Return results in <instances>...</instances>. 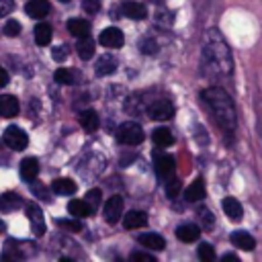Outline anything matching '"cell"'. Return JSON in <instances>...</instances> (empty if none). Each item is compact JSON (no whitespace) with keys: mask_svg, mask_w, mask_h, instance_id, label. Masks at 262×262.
Returning a JSON list of instances; mask_svg holds the SVG:
<instances>
[{"mask_svg":"<svg viewBox=\"0 0 262 262\" xmlns=\"http://www.w3.org/2000/svg\"><path fill=\"white\" fill-rule=\"evenodd\" d=\"M203 59L205 66L217 74V76H227L231 74V51L229 45L225 43V39L221 37V33L217 29L207 31L205 35V43H203Z\"/></svg>","mask_w":262,"mask_h":262,"instance_id":"6da1fadb","label":"cell"},{"mask_svg":"<svg viewBox=\"0 0 262 262\" xmlns=\"http://www.w3.org/2000/svg\"><path fill=\"white\" fill-rule=\"evenodd\" d=\"M203 100L207 102V106L211 108L217 125L231 133L235 129V123H237V117H235V106H233V100L229 98V94L223 90V88H217V86H211V88H205L203 90Z\"/></svg>","mask_w":262,"mask_h":262,"instance_id":"7a4b0ae2","label":"cell"},{"mask_svg":"<svg viewBox=\"0 0 262 262\" xmlns=\"http://www.w3.org/2000/svg\"><path fill=\"white\" fill-rule=\"evenodd\" d=\"M117 139L125 145H139L145 139V133H143L141 125H137L135 121H125L117 129Z\"/></svg>","mask_w":262,"mask_h":262,"instance_id":"3957f363","label":"cell"},{"mask_svg":"<svg viewBox=\"0 0 262 262\" xmlns=\"http://www.w3.org/2000/svg\"><path fill=\"white\" fill-rule=\"evenodd\" d=\"M145 108H147L149 117L156 119V121H168V119H172V115H174V104H172L168 98L151 100Z\"/></svg>","mask_w":262,"mask_h":262,"instance_id":"277c9868","label":"cell"},{"mask_svg":"<svg viewBox=\"0 0 262 262\" xmlns=\"http://www.w3.org/2000/svg\"><path fill=\"white\" fill-rule=\"evenodd\" d=\"M4 141H6V145H8L10 149H14V151H20V149H25V147L29 145L27 133H25L20 127H16V125H10V127L4 129Z\"/></svg>","mask_w":262,"mask_h":262,"instance_id":"5b68a950","label":"cell"},{"mask_svg":"<svg viewBox=\"0 0 262 262\" xmlns=\"http://www.w3.org/2000/svg\"><path fill=\"white\" fill-rule=\"evenodd\" d=\"M174 170H176V164H174V158L170 154H158L156 156V172L164 182L174 176Z\"/></svg>","mask_w":262,"mask_h":262,"instance_id":"8992f818","label":"cell"},{"mask_svg":"<svg viewBox=\"0 0 262 262\" xmlns=\"http://www.w3.org/2000/svg\"><path fill=\"white\" fill-rule=\"evenodd\" d=\"M104 219H106V223H111V225H115L119 219H121V215H123V199L119 196V194H115V196H111L106 203H104Z\"/></svg>","mask_w":262,"mask_h":262,"instance_id":"52a82bcc","label":"cell"},{"mask_svg":"<svg viewBox=\"0 0 262 262\" xmlns=\"http://www.w3.org/2000/svg\"><path fill=\"white\" fill-rule=\"evenodd\" d=\"M121 12L123 16L127 18H133V20H141L147 16V6L143 2H137V0H125L121 4Z\"/></svg>","mask_w":262,"mask_h":262,"instance_id":"ba28073f","label":"cell"},{"mask_svg":"<svg viewBox=\"0 0 262 262\" xmlns=\"http://www.w3.org/2000/svg\"><path fill=\"white\" fill-rule=\"evenodd\" d=\"M98 41H100V45H104V47L117 49V47H121V45H123V41H125V39H123L121 29H117V27H106V29L100 33Z\"/></svg>","mask_w":262,"mask_h":262,"instance_id":"9c48e42d","label":"cell"},{"mask_svg":"<svg viewBox=\"0 0 262 262\" xmlns=\"http://www.w3.org/2000/svg\"><path fill=\"white\" fill-rule=\"evenodd\" d=\"M27 217L31 221V229L35 231V235H43L45 233V221H43V213L35 203H29L27 207Z\"/></svg>","mask_w":262,"mask_h":262,"instance_id":"30bf717a","label":"cell"},{"mask_svg":"<svg viewBox=\"0 0 262 262\" xmlns=\"http://www.w3.org/2000/svg\"><path fill=\"white\" fill-rule=\"evenodd\" d=\"M18 108H20V104L12 94H2L0 96V117L12 119V117L18 115Z\"/></svg>","mask_w":262,"mask_h":262,"instance_id":"8fae6325","label":"cell"},{"mask_svg":"<svg viewBox=\"0 0 262 262\" xmlns=\"http://www.w3.org/2000/svg\"><path fill=\"white\" fill-rule=\"evenodd\" d=\"M147 225V215L143 211H129L123 217V227L125 229H139Z\"/></svg>","mask_w":262,"mask_h":262,"instance_id":"7c38bea8","label":"cell"},{"mask_svg":"<svg viewBox=\"0 0 262 262\" xmlns=\"http://www.w3.org/2000/svg\"><path fill=\"white\" fill-rule=\"evenodd\" d=\"M68 211H70L72 217H78V219H86V217L92 215V207L86 203V199H84V201H82V199L70 201V203H68Z\"/></svg>","mask_w":262,"mask_h":262,"instance_id":"4fadbf2b","label":"cell"},{"mask_svg":"<svg viewBox=\"0 0 262 262\" xmlns=\"http://www.w3.org/2000/svg\"><path fill=\"white\" fill-rule=\"evenodd\" d=\"M199 235H201V227L194 225V223H184V225L176 227V237H178L180 242L190 244V242H196Z\"/></svg>","mask_w":262,"mask_h":262,"instance_id":"5bb4252c","label":"cell"},{"mask_svg":"<svg viewBox=\"0 0 262 262\" xmlns=\"http://www.w3.org/2000/svg\"><path fill=\"white\" fill-rule=\"evenodd\" d=\"M221 207H223V213L227 215V219H231V221H239V219H242V213H244V209H242L239 201H235L233 196H227V199H223Z\"/></svg>","mask_w":262,"mask_h":262,"instance_id":"9a60e30c","label":"cell"},{"mask_svg":"<svg viewBox=\"0 0 262 262\" xmlns=\"http://www.w3.org/2000/svg\"><path fill=\"white\" fill-rule=\"evenodd\" d=\"M231 244L239 250H246V252H252L256 248V239L246 231H233L231 233Z\"/></svg>","mask_w":262,"mask_h":262,"instance_id":"2e32d148","label":"cell"},{"mask_svg":"<svg viewBox=\"0 0 262 262\" xmlns=\"http://www.w3.org/2000/svg\"><path fill=\"white\" fill-rule=\"evenodd\" d=\"M39 174V162L37 158H25L20 162V176L27 180V182H33Z\"/></svg>","mask_w":262,"mask_h":262,"instance_id":"e0dca14e","label":"cell"},{"mask_svg":"<svg viewBox=\"0 0 262 262\" xmlns=\"http://www.w3.org/2000/svg\"><path fill=\"white\" fill-rule=\"evenodd\" d=\"M137 242H139L141 246L149 248V250H156V252L166 248V239H164L160 233H141V235L137 237Z\"/></svg>","mask_w":262,"mask_h":262,"instance_id":"ac0fdd59","label":"cell"},{"mask_svg":"<svg viewBox=\"0 0 262 262\" xmlns=\"http://www.w3.org/2000/svg\"><path fill=\"white\" fill-rule=\"evenodd\" d=\"M25 10L31 18H43L49 12V2L47 0H29Z\"/></svg>","mask_w":262,"mask_h":262,"instance_id":"d6986e66","label":"cell"},{"mask_svg":"<svg viewBox=\"0 0 262 262\" xmlns=\"http://www.w3.org/2000/svg\"><path fill=\"white\" fill-rule=\"evenodd\" d=\"M184 199L188 203H196V201H203L205 199V182L203 178H196L186 190H184Z\"/></svg>","mask_w":262,"mask_h":262,"instance_id":"ffe728a7","label":"cell"},{"mask_svg":"<svg viewBox=\"0 0 262 262\" xmlns=\"http://www.w3.org/2000/svg\"><path fill=\"white\" fill-rule=\"evenodd\" d=\"M68 31L74 35V37H86L90 33V23L84 20V18H70L68 20Z\"/></svg>","mask_w":262,"mask_h":262,"instance_id":"44dd1931","label":"cell"},{"mask_svg":"<svg viewBox=\"0 0 262 262\" xmlns=\"http://www.w3.org/2000/svg\"><path fill=\"white\" fill-rule=\"evenodd\" d=\"M117 70V59L113 55H100L96 61V74L98 76H108Z\"/></svg>","mask_w":262,"mask_h":262,"instance_id":"7402d4cb","label":"cell"},{"mask_svg":"<svg viewBox=\"0 0 262 262\" xmlns=\"http://www.w3.org/2000/svg\"><path fill=\"white\" fill-rule=\"evenodd\" d=\"M78 121H80V125L86 129V131H96L98 129V115L94 113V111H82L80 115H78Z\"/></svg>","mask_w":262,"mask_h":262,"instance_id":"603a6c76","label":"cell"},{"mask_svg":"<svg viewBox=\"0 0 262 262\" xmlns=\"http://www.w3.org/2000/svg\"><path fill=\"white\" fill-rule=\"evenodd\" d=\"M51 188L57 194H74L76 192V182L72 178H55L51 182Z\"/></svg>","mask_w":262,"mask_h":262,"instance_id":"cb8c5ba5","label":"cell"},{"mask_svg":"<svg viewBox=\"0 0 262 262\" xmlns=\"http://www.w3.org/2000/svg\"><path fill=\"white\" fill-rule=\"evenodd\" d=\"M23 207V199L16 192H4L0 196V211H14Z\"/></svg>","mask_w":262,"mask_h":262,"instance_id":"d4e9b609","label":"cell"},{"mask_svg":"<svg viewBox=\"0 0 262 262\" xmlns=\"http://www.w3.org/2000/svg\"><path fill=\"white\" fill-rule=\"evenodd\" d=\"M51 35H53V31H51V27L47 23H39L35 27V43L37 45H49Z\"/></svg>","mask_w":262,"mask_h":262,"instance_id":"484cf974","label":"cell"},{"mask_svg":"<svg viewBox=\"0 0 262 262\" xmlns=\"http://www.w3.org/2000/svg\"><path fill=\"white\" fill-rule=\"evenodd\" d=\"M76 49H78V55H80L82 59H90V57L94 55V41H92L88 35H86V37H80Z\"/></svg>","mask_w":262,"mask_h":262,"instance_id":"4316f807","label":"cell"},{"mask_svg":"<svg viewBox=\"0 0 262 262\" xmlns=\"http://www.w3.org/2000/svg\"><path fill=\"white\" fill-rule=\"evenodd\" d=\"M151 139H154V143H156V145H160V147H166V145H170V143L174 141V137H172L170 129H166V127H158V129H154Z\"/></svg>","mask_w":262,"mask_h":262,"instance_id":"83f0119b","label":"cell"},{"mask_svg":"<svg viewBox=\"0 0 262 262\" xmlns=\"http://www.w3.org/2000/svg\"><path fill=\"white\" fill-rule=\"evenodd\" d=\"M53 80L59 82V84H74V82H76V80H74V72H70V70H66V68L55 70Z\"/></svg>","mask_w":262,"mask_h":262,"instance_id":"f1b7e54d","label":"cell"},{"mask_svg":"<svg viewBox=\"0 0 262 262\" xmlns=\"http://www.w3.org/2000/svg\"><path fill=\"white\" fill-rule=\"evenodd\" d=\"M199 219H201V227H203V229H211V227H213V223H215L213 213H211L209 209H205V207H201V209H199Z\"/></svg>","mask_w":262,"mask_h":262,"instance_id":"f546056e","label":"cell"},{"mask_svg":"<svg viewBox=\"0 0 262 262\" xmlns=\"http://www.w3.org/2000/svg\"><path fill=\"white\" fill-rule=\"evenodd\" d=\"M86 203L92 207V211H94V209H98V205L102 203V192H100L98 188L88 190V192H86Z\"/></svg>","mask_w":262,"mask_h":262,"instance_id":"4dcf8cb0","label":"cell"},{"mask_svg":"<svg viewBox=\"0 0 262 262\" xmlns=\"http://www.w3.org/2000/svg\"><path fill=\"white\" fill-rule=\"evenodd\" d=\"M199 258H201L203 262H213V260H215V250H213V246H211V244H201V248H199Z\"/></svg>","mask_w":262,"mask_h":262,"instance_id":"1f68e13d","label":"cell"},{"mask_svg":"<svg viewBox=\"0 0 262 262\" xmlns=\"http://www.w3.org/2000/svg\"><path fill=\"white\" fill-rule=\"evenodd\" d=\"M164 184H166V192H168V196H170V199L178 196V192H180V180H178V178H174V176H172V178H168Z\"/></svg>","mask_w":262,"mask_h":262,"instance_id":"d6a6232c","label":"cell"},{"mask_svg":"<svg viewBox=\"0 0 262 262\" xmlns=\"http://www.w3.org/2000/svg\"><path fill=\"white\" fill-rule=\"evenodd\" d=\"M57 225L68 231H82V223L78 221V217L76 219H57Z\"/></svg>","mask_w":262,"mask_h":262,"instance_id":"836d02e7","label":"cell"},{"mask_svg":"<svg viewBox=\"0 0 262 262\" xmlns=\"http://www.w3.org/2000/svg\"><path fill=\"white\" fill-rule=\"evenodd\" d=\"M4 33H6L8 37H16V35L20 33V23L14 20V18H10V20L4 25Z\"/></svg>","mask_w":262,"mask_h":262,"instance_id":"e575fe53","label":"cell"},{"mask_svg":"<svg viewBox=\"0 0 262 262\" xmlns=\"http://www.w3.org/2000/svg\"><path fill=\"white\" fill-rule=\"evenodd\" d=\"M139 47H141V53H156L158 51V43L154 39H143Z\"/></svg>","mask_w":262,"mask_h":262,"instance_id":"d590c367","label":"cell"},{"mask_svg":"<svg viewBox=\"0 0 262 262\" xmlns=\"http://www.w3.org/2000/svg\"><path fill=\"white\" fill-rule=\"evenodd\" d=\"M131 260L133 262H156V258L149 256V254H145V252H133L131 254Z\"/></svg>","mask_w":262,"mask_h":262,"instance_id":"8d00e7d4","label":"cell"},{"mask_svg":"<svg viewBox=\"0 0 262 262\" xmlns=\"http://www.w3.org/2000/svg\"><path fill=\"white\" fill-rule=\"evenodd\" d=\"M98 8H100V2L98 0H84V10L86 12L94 14V12H98Z\"/></svg>","mask_w":262,"mask_h":262,"instance_id":"74e56055","label":"cell"},{"mask_svg":"<svg viewBox=\"0 0 262 262\" xmlns=\"http://www.w3.org/2000/svg\"><path fill=\"white\" fill-rule=\"evenodd\" d=\"M51 55H53V59H57V61H61V59H63V57L68 55V51H66V47H55Z\"/></svg>","mask_w":262,"mask_h":262,"instance_id":"f35d334b","label":"cell"},{"mask_svg":"<svg viewBox=\"0 0 262 262\" xmlns=\"http://www.w3.org/2000/svg\"><path fill=\"white\" fill-rule=\"evenodd\" d=\"M10 8H12V2H10V0H0V16L8 14Z\"/></svg>","mask_w":262,"mask_h":262,"instance_id":"ab89813d","label":"cell"},{"mask_svg":"<svg viewBox=\"0 0 262 262\" xmlns=\"http://www.w3.org/2000/svg\"><path fill=\"white\" fill-rule=\"evenodd\" d=\"M6 84H8V72L0 66V88H4Z\"/></svg>","mask_w":262,"mask_h":262,"instance_id":"60d3db41","label":"cell"},{"mask_svg":"<svg viewBox=\"0 0 262 262\" xmlns=\"http://www.w3.org/2000/svg\"><path fill=\"white\" fill-rule=\"evenodd\" d=\"M223 260H225V262H229V260H231V262H235V260H237V256H233V254H225V256H223Z\"/></svg>","mask_w":262,"mask_h":262,"instance_id":"b9f144b4","label":"cell"},{"mask_svg":"<svg viewBox=\"0 0 262 262\" xmlns=\"http://www.w3.org/2000/svg\"><path fill=\"white\" fill-rule=\"evenodd\" d=\"M4 229H6V225H4V221H0V233H2Z\"/></svg>","mask_w":262,"mask_h":262,"instance_id":"7bdbcfd3","label":"cell"},{"mask_svg":"<svg viewBox=\"0 0 262 262\" xmlns=\"http://www.w3.org/2000/svg\"><path fill=\"white\" fill-rule=\"evenodd\" d=\"M61 2H68V0H61Z\"/></svg>","mask_w":262,"mask_h":262,"instance_id":"ee69618b","label":"cell"}]
</instances>
